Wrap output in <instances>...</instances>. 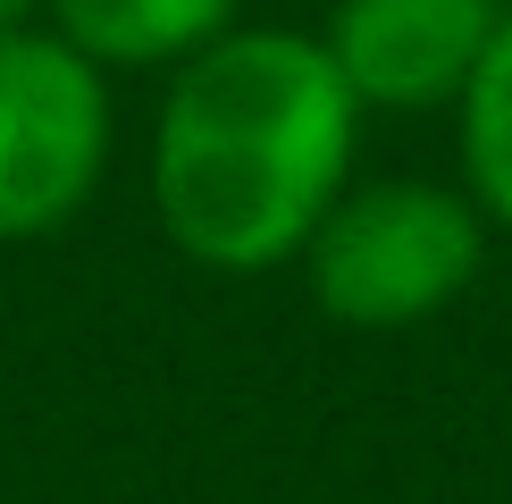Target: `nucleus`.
<instances>
[{"instance_id":"f03ea898","label":"nucleus","mask_w":512,"mask_h":504,"mask_svg":"<svg viewBox=\"0 0 512 504\" xmlns=\"http://www.w3.org/2000/svg\"><path fill=\"white\" fill-rule=\"evenodd\" d=\"M479 261H487L479 202L462 185H429V177H378V185L336 194L303 244L311 303L361 336L437 320L479 278Z\"/></svg>"},{"instance_id":"39448f33","label":"nucleus","mask_w":512,"mask_h":504,"mask_svg":"<svg viewBox=\"0 0 512 504\" xmlns=\"http://www.w3.org/2000/svg\"><path fill=\"white\" fill-rule=\"evenodd\" d=\"M236 26V0H51V34L110 68H185Z\"/></svg>"},{"instance_id":"0eeeda50","label":"nucleus","mask_w":512,"mask_h":504,"mask_svg":"<svg viewBox=\"0 0 512 504\" xmlns=\"http://www.w3.org/2000/svg\"><path fill=\"white\" fill-rule=\"evenodd\" d=\"M26 9L34 0H0V34H26Z\"/></svg>"},{"instance_id":"20e7f679","label":"nucleus","mask_w":512,"mask_h":504,"mask_svg":"<svg viewBox=\"0 0 512 504\" xmlns=\"http://www.w3.org/2000/svg\"><path fill=\"white\" fill-rule=\"evenodd\" d=\"M496 26L504 0H336L319 42L361 110H437L471 84Z\"/></svg>"},{"instance_id":"423d86ee","label":"nucleus","mask_w":512,"mask_h":504,"mask_svg":"<svg viewBox=\"0 0 512 504\" xmlns=\"http://www.w3.org/2000/svg\"><path fill=\"white\" fill-rule=\"evenodd\" d=\"M454 143H462V194L479 202V219L512 227V9L487 34L471 84L454 93Z\"/></svg>"},{"instance_id":"f257e3e1","label":"nucleus","mask_w":512,"mask_h":504,"mask_svg":"<svg viewBox=\"0 0 512 504\" xmlns=\"http://www.w3.org/2000/svg\"><path fill=\"white\" fill-rule=\"evenodd\" d=\"M361 101L319 34L227 26L177 68L152 126V210L185 261L261 278L294 261L353 177Z\"/></svg>"},{"instance_id":"7ed1b4c3","label":"nucleus","mask_w":512,"mask_h":504,"mask_svg":"<svg viewBox=\"0 0 512 504\" xmlns=\"http://www.w3.org/2000/svg\"><path fill=\"white\" fill-rule=\"evenodd\" d=\"M110 168V76L51 26L0 34V244H34Z\"/></svg>"}]
</instances>
